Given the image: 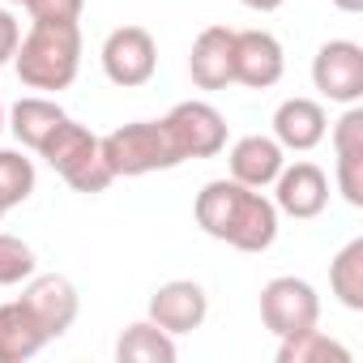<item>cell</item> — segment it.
<instances>
[{
    "mask_svg": "<svg viewBox=\"0 0 363 363\" xmlns=\"http://www.w3.org/2000/svg\"><path fill=\"white\" fill-rule=\"evenodd\" d=\"M282 162H286V150L274 137H265V133L240 137L231 145V154H227L231 179H240V184H248V189H269L278 179V171H282Z\"/></svg>",
    "mask_w": 363,
    "mask_h": 363,
    "instance_id": "9a60e30c",
    "label": "cell"
},
{
    "mask_svg": "<svg viewBox=\"0 0 363 363\" xmlns=\"http://www.w3.org/2000/svg\"><path fill=\"white\" fill-rule=\"evenodd\" d=\"M99 150H103V162H107V171H111L116 179H137V175L171 171V167L184 162L162 120H133V124H120V128H111L107 137H99Z\"/></svg>",
    "mask_w": 363,
    "mask_h": 363,
    "instance_id": "277c9868",
    "label": "cell"
},
{
    "mask_svg": "<svg viewBox=\"0 0 363 363\" xmlns=\"http://www.w3.org/2000/svg\"><path fill=\"white\" fill-rule=\"evenodd\" d=\"M337 193L346 206L363 210V150L337 154Z\"/></svg>",
    "mask_w": 363,
    "mask_h": 363,
    "instance_id": "603a6c76",
    "label": "cell"
},
{
    "mask_svg": "<svg viewBox=\"0 0 363 363\" xmlns=\"http://www.w3.org/2000/svg\"><path fill=\"white\" fill-rule=\"evenodd\" d=\"M278 363H350V350L337 342V337H329L325 329H299V333H291V337H278V354H274Z\"/></svg>",
    "mask_w": 363,
    "mask_h": 363,
    "instance_id": "ffe728a7",
    "label": "cell"
},
{
    "mask_svg": "<svg viewBox=\"0 0 363 363\" xmlns=\"http://www.w3.org/2000/svg\"><path fill=\"white\" fill-rule=\"evenodd\" d=\"M5 124H9V107L0 103V133H5Z\"/></svg>",
    "mask_w": 363,
    "mask_h": 363,
    "instance_id": "83f0119b",
    "label": "cell"
},
{
    "mask_svg": "<svg viewBox=\"0 0 363 363\" xmlns=\"http://www.w3.org/2000/svg\"><path fill=\"white\" fill-rule=\"evenodd\" d=\"M39 269L35 248L18 235H0V286H22Z\"/></svg>",
    "mask_w": 363,
    "mask_h": 363,
    "instance_id": "7402d4cb",
    "label": "cell"
},
{
    "mask_svg": "<svg viewBox=\"0 0 363 363\" xmlns=\"http://www.w3.org/2000/svg\"><path fill=\"white\" fill-rule=\"evenodd\" d=\"M261 320L274 337H291L299 329L320 325V295L308 278L278 274L261 286Z\"/></svg>",
    "mask_w": 363,
    "mask_h": 363,
    "instance_id": "5b68a950",
    "label": "cell"
},
{
    "mask_svg": "<svg viewBox=\"0 0 363 363\" xmlns=\"http://www.w3.org/2000/svg\"><path fill=\"white\" fill-rule=\"evenodd\" d=\"M5 5H26V0H5Z\"/></svg>",
    "mask_w": 363,
    "mask_h": 363,
    "instance_id": "f1b7e54d",
    "label": "cell"
},
{
    "mask_svg": "<svg viewBox=\"0 0 363 363\" xmlns=\"http://www.w3.org/2000/svg\"><path fill=\"white\" fill-rule=\"evenodd\" d=\"M35 154L65 179L73 193H82V197H99V193H107L116 184V175L107 171L103 150H99V133H90L86 124H77L73 116H65Z\"/></svg>",
    "mask_w": 363,
    "mask_h": 363,
    "instance_id": "3957f363",
    "label": "cell"
},
{
    "mask_svg": "<svg viewBox=\"0 0 363 363\" xmlns=\"http://www.w3.org/2000/svg\"><path fill=\"white\" fill-rule=\"evenodd\" d=\"M18 82L39 94L69 90L82 69V26L77 22H30L13 52Z\"/></svg>",
    "mask_w": 363,
    "mask_h": 363,
    "instance_id": "7a4b0ae2",
    "label": "cell"
},
{
    "mask_svg": "<svg viewBox=\"0 0 363 363\" xmlns=\"http://www.w3.org/2000/svg\"><path fill=\"white\" fill-rule=\"evenodd\" d=\"M0 218H5V206H0Z\"/></svg>",
    "mask_w": 363,
    "mask_h": 363,
    "instance_id": "f546056e",
    "label": "cell"
},
{
    "mask_svg": "<svg viewBox=\"0 0 363 363\" xmlns=\"http://www.w3.org/2000/svg\"><path fill=\"white\" fill-rule=\"evenodd\" d=\"M286 73V52L269 30H235V82L248 90H269Z\"/></svg>",
    "mask_w": 363,
    "mask_h": 363,
    "instance_id": "7c38bea8",
    "label": "cell"
},
{
    "mask_svg": "<svg viewBox=\"0 0 363 363\" xmlns=\"http://www.w3.org/2000/svg\"><path fill=\"white\" fill-rule=\"evenodd\" d=\"M35 184H39L35 162H30L22 150H0V206L13 210V206L30 201Z\"/></svg>",
    "mask_w": 363,
    "mask_h": 363,
    "instance_id": "44dd1931",
    "label": "cell"
},
{
    "mask_svg": "<svg viewBox=\"0 0 363 363\" xmlns=\"http://www.w3.org/2000/svg\"><path fill=\"white\" fill-rule=\"evenodd\" d=\"M240 5H244V9H252V13H278L286 0H240Z\"/></svg>",
    "mask_w": 363,
    "mask_h": 363,
    "instance_id": "484cf974",
    "label": "cell"
},
{
    "mask_svg": "<svg viewBox=\"0 0 363 363\" xmlns=\"http://www.w3.org/2000/svg\"><path fill=\"white\" fill-rule=\"evenodd\" d=\"M179 346L167 329H158L150 316L133 320L120 337H116V359L120 363H175Z\"/></svg>",
    "mask_w": 363,
    "mask_h": 363,
    "instance_id": "ac0fdd59",
    "label": "cell"
},
{
    "mask_svg": "<svg viewBox=\"0 0 363 363\" xmlns=\"http://www.w3.org/2000/svg\"><path fill=\"white\" fill-rule=\"evenodd\" d=\"M99 60H103V73H107L111 86L137 90L158 73V43H154V35L145 26H116L103 39Z\"/></svg>",
    "mask_w": 363,
    "mask_h": 363,
    "instance_id": "52a82bcc",
    "label": "cell"
},
{
    "mask_svg": "<svg viewBox=\"0 0 363 363\" xmlns=\"http://www.w3.org/2000/svg\"><path fill=\"white\" fill-rule=\"evenodd\" d=\"M18 43H22V22L13 18V9H5V5H0V69H5V65H13V52H18Z\"/></svg>",
    "mask_w": 363,
    "mask_h": 363,
    "instance_id": "d4e9b609",
    "label": "cell"
},
{
    "mask_svg": "<svg viewBox=\"0 0 363 363\" xmlns=\"http://www.w3.org/2000/svg\"><path fill=\"white\" fill-rule=\"evenodd\" d=\"M329 137V111L316 103V99H282L278 111H274V141L291 154H308L316 150L320 141Z\"/></svg>",
    "mask_w": 363,
    "mask_h": 363,
    "instance_id": "5bb4252c",
    "label": "cell"
},
{
    "mask_svg": "<svg viewBox=\"0 0 363 363\" xmlns=\"http://www.w3.org/2000/svg\"><path fill=\"white\" fill-rule=\"evenodd\" d=\"M65 116H69V111H65L56 99H48V94H26V99H18V103L9 107V124H5V128H9L26 150H39Z\"/></svg>",
    "mask_w": 363,
    "mask_h": 363,
    "instance_id": "e0dca14e",
    "label": "cell"
},
{
    "mask_svg": "<svg viewBox=\"0 0 363 363\" xmlns=\"http://www.w3.org/2000/svg\"><path fill=\"white\" fill-rule=\"evenodd\" d=\"M312 86L329 103H363V48L354 39H329L312 56Z\"/></svg>",
    "mask_w": 363,
    "mask_h": 363,
    "instance_id": "ba28073f",
    "label": "cell"
},
{
    "mask_svg": "<svg viewBox=\"0 0 363 363\" xmlns=\"http://www.w3.org/2000/svg\"><path fill=\"white\" fill-rule=\"evenodd\" d=\"M206 316H210V295H206V286L193 282V278H171V282H162V286L150 295V320H154L158 329H167L171 337L201 329Z\"/></svg>",
    "mask_w": 363,
    "mask_h": 363,
    "instance_id": "8fae6325",
    "label": "cell"
},
{
    "mask_svg": "<svg viewBox=\"0 0 363 363\" xmlns=\"http://www.w3.org/2000/svg\"><path fill=\"white\" fill-rule=\"evenodd\" d=\"M189 77L197 90H227L235 82V30L206 26L189 52Z\"/></svg>",
    "mask_w": 363,
    "mask_h": 363,
    "instance_id": "4fadbf2b",
    "label": "cell"
},
{
    "mask_svg": "<svg viewBox=\"0 0 363 363\" xmlns=\"http://www.w3.org/2000/svg\"><path fill=\"white\" fill-rule=\"evenodd\" d=\"M179 158H214L227 150V116L206 99H184L162 116Z\"/></svg>",
    "mask_w": 363,
    "mask_h": 363,
    "instance_id": "8992f818",
    "label": "cell"
},
{
    "mask_svg": "<svg viewBox=\"0 0 363 363\" xmlns=\"http://www.w3.org/2000/svg\"><path fill=\"white\" fill-rule=\"evenodd\" d=\"M329 5H333L337 13H350V18H354V13H363V0H329Z\"/></svg>",
    "mask_w": 363,
    "mask_h": 363,
    "instance_id": "4316f807",
    "label": "cell"
},
{
    "mask_svg": "<svg viewBox=\"0 0 363 363\" xmlns=\"http://www.w3.org/2000/svg\"><path fill=\"white\" fill-rule=\"evenodd\" d=\"M193 218L210 240H223L240 252H265L278 240V206L265 197V189H248L240 179L223 175L197 193Z\"/></svg>",
    "mask_w": 363,
    "mask_h": 363,
    "instance_id": "6da1fadb",
    "label": "cell"
},
{
    "mask_svg": "<svg viewBox=\"0 0 363 363\" xmlns=\"http://www.w3.org/2000/svg\"><path fill=\"white\" fill-rule=\"evenodd\" d=\"M269 189H274L278 214H286V218H295V223L320 218L325 206H329V175H325L316 162H308V158L282 162V171H278V179H274Z\"/></svg>",
    "mask_w": 363,
    "mask_h": 363,
    "instance_id": "9c48e42d",
    "label": "cell"
},
{
    "mask_svg": "<svg viewBox=\"0 0 363 363\" xmlns=\"http://www.w3.org/2000/svg\"><path fill=\"white\" fill-rule=\"evenodd\" d=\"M18 299L35 312V320L43 325L48 342L65 337V333L73 329L77 312H82V295H77V286H73L65 274H30Z\"/></svg>",
    "mask_w": 363,
    "mask_h": 363,
    "instance_id": "30bf717a",
    "label": "cell"
},
{
    "mask_svg": "<svg viewBox=\"0 0 363 363\" xmlns=\"http://www.w3.org/2000/svg\"><path fill=\"white\" fill-rule=\"evenodd\" d=\"M43 346H48V333L22 299L0 303V363H26Z\"/></svg>",
    "mask_w": 363,
    "mask_h": 363,
    "instance_id": "2e32d148",
    "label": "cell"
},
{
    "mask_svg": "<svg viewBox=\"0 0 363 363\" xmlns=\"http://www.w3.org/2000/svg\"><path fill=\"white\" fill-rule=\"evenodd\" d=\"M329 291L342 308L363 312V235L342 244L337 257L329 261Z\"/></svg>",
    "mask_w": 363,
    "mask_h": 363,
    "instance_id": "d6986e66",
    "label": "cell"
},
{
    "mask_svg": "<svg viewBox=\"0 0 363 363\" xmlns=\"http://www.w3.org/2000/svg\"><path fill=\"white\" fill-rule=\"evenodd\" d=\"M30 22H82L86 0H26L22 5Z\"/></svg>",
    "mask_w": 363,
    "mask_h": 363,
    "instance_id": "cb8c5ba5",
    "label": "cell"
}]
</instances>
